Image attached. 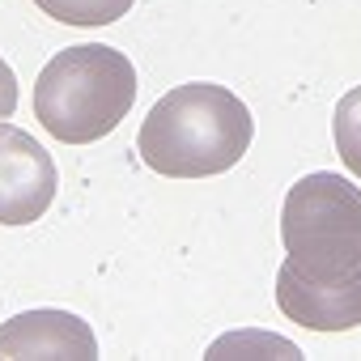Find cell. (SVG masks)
I'll return each instance as SVG.
<instances>
[{
    "label": "cell",
    "mask_w": 361,
    "mask_h": 361,
    "mask_svg": "<svg viewBox=\"0 0 361 361\" xmlns=\"http://www.w3.org/2000/svg\"><path fill=\"white\" fill-rule=\"evenodd\" d=\"M136 102V68L106 43L64 47L35 81V115L64 145L111 136Z\"/></svg>",
    "instance_id": "obj_2"
},
{
    "label": "cell",
    "mask_w": 361,
    "mask_h": 361,
    "mask_svg": "<svg viewBox=\"0 0 361 361\" xmlns=\"http://www.w3.org/2000/svg\"><path fill=\"white\" fill-rule=\"evenodd\" d=\"M35 5L64 26H111L128 18L136 0H35Z\"/></svg>",
    "instance_id": "obj_7"
},
{
    "label": "cell",
    "mask_w": 361,
    "mask_h": 361,
    "mask_svg": "<svg viewBox=\"0 0 361 361\" xmlns=\"http://www.w3.org/2000/svg\"><path fill=\"white\" fill-rule=\"evenodd\" d=\"M18 111V77H13V68L0 60V119H9Z\"/></svg>",
    "instance_id": "obj_9"
},
{
    "label": "cell",
    "mask_w": 361,
    "mask_h": 361,
    "mask_svg": "<svg viewBox=\"0 0 361 361\" xmlns=\"http://www.w3.org/2000/svg\"><path fill=\"white\" fill-rule=\"evenodd\" d=\"M60 188L51 153L22 128L0 123V226L39 221Z\"/></svg>",
    "instance_id": "obj_4"
},
{
    "label": "cell",
    "mask_w": 361,
    "mask_h": 361,
    "mask_svg": "<svg viewBox=\"0 0 361 361\" xmlns=\"http://www.w3.org/2000/svg\"><path fill=\"white\" fill-rule=\"evenodd\" d=\"M276 306L285 319L310 331H348L361 327V264L331 276H306L281 264L276 272Z\"/></svg>",
    "instance_id": "obj_5"
},
{
    "label": "cell",
    "mask_w": 361,
    "mask_h": 361,
    "mask_svg": "<svg viewBox=\"0 0 361 361\" xmlns=\"http://www.w3.org/2000/svg\"><path fill=\"white\" fill-rule=\"evenodd\" d=\"M285 268L331 276L361 264V188L344 174H306L289 188L281 209Z\"/></svg>",
    "instance_id": "obj_3"
},
{
    "label": "cell",
    "mask_w": 361,
    "mask_h": 361,
    "mask_svg": "<svg viewBox=\"0 0 361 361\" xmlns=\"http://www.w3.org/2000/svg\"><path fill=\"white\" fill-rule=\"evenodd\" d=\"M255 119L238 94L213 81L174 85L140 123L136 153L166 178H213L243 161Z\"/></svg>",
    "instance_id": "obj_1"
},
{
    "label": "cell",
    "mask_w": 361,
    "mask_h": 361,
    "mask_svg": "<svg viewBox=\"0 0 361 361\" xmlns=\"http://www.w3.org/2000/svg\"><path fill=\"white\" fill-rule=\"evenodd\" d=\"M331 132H336V149H340V161L361 178V85H353L340 102H336V119H331Z\"/></svg>",
    "instance_id": "obj_8"
},
{
    "label": "cell",
    "mask_w": 361,
    "mask_h": 361,
    "mask_svg": "<svg viewBox=\"0 0 361 361\" xmlns=\"http://www.w3.org/2000/svg\"><path fill=\"white\" fill-rule=\"evenodd\" d=\"M0 357H98V340L68 310H30L0 327Z\"/></svg>",
    "instance_id": "obj_6"
}]
</instances>
